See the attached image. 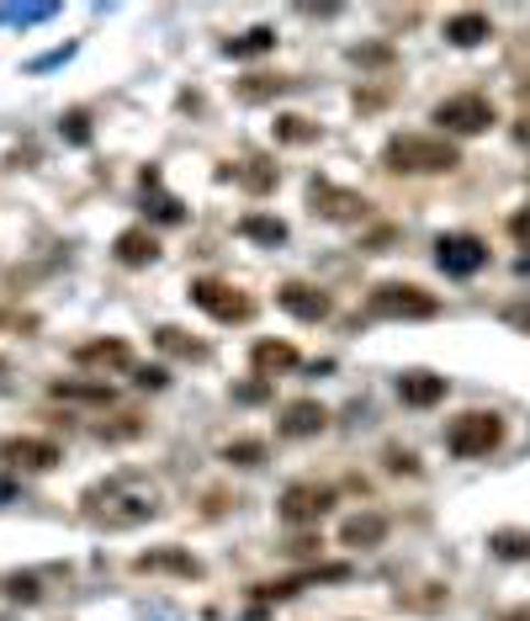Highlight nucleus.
Segmentation results:
<instances>
[{"instance_id":"nucleus-1","label":"nucleus","mask_w":530,"mask_h":621,"mask_svg":"<svg viewBox=\"0 0 530 621\" xmlns=\"http://www.w3.org/2000/svg\"><path fill=\"white\" fill-rule=\"evenodd\" d=\"M80 510H86L96 526H112V532H128V526H144L159 515V489L144 483V478H107V483H90L80 494Z\"/></svg>"},{"instance_id":"nucleus-2","label":"nucleus","mask_w":530,"mask_h":621,"mask_svg":"<svg viewBox=\"0 0 530 621\" xmlns=\"http://www.w3.org/2000/svg\"><path fill=\"white\" fill-rule=\"evenodd\" d=\"M383 165L393 176H445L462 165V149L445 133H393L383 149Z\"/></svg>"},{"instance_id":"nucleus-3","label":"nucleus","mask_w":530,"mask_h":621,"mask_svg":"<svg viewBox=\"0 0 530 621\" xmlns=\"http://www.w3.org/2000/svg\"><path fill=\"white\" fill-rule=\"evenodd\" d=\"M504 446V420L494 410H467L445 425V451L462 457V462H477V457H494Z\"/></svg>"},{"instance_id":"nucleus-4","label":"nucleus","mask_w":530,"mask_h":621,"mask_svg":"<svg viewBox=\"0 0 530 621\" xmlns=\"http://www.w3.org/2000/svg\"><path fill=\"white\" fill-rule=\"evenodd\" d=\"M366 314H377V319H435L441 297L424 293L419 282H377L366 297Z\"/></svg>"},{"instance_id":"nucleus-5","label":"nucleus","mask_w":530,"mask_h":621,"mask_svg":"<svg viewBox=\"0 0 530 621\" xmlns=\"http://www.w3.org/2000/svg\"><path fill=\"white\" fill-rule=\"evenodd\" d=\"M435 122H441L445 139H477L499 122V107L483 96V90H462V96H445L435 107Z\"/></svg>"},{"instance_id":"nucleus-6","label":"nucleus","mask_w":530,"mask_h":621,"mask_svg":"<svg viewBox=\"0 0 530 621\" xmlns=\"http://www.w3.org/2000/svg\"><path fill=\"white\" fill-rule=\"evenodd\" d=\"M329 510H334V483H319V478L287 483L281 500H276V515H281L287 526H319Z\"/></svg>"},{"instance_id":"nucleus-7","label":"nucleus","mask_w":530,"mask_h":621,"mask_svg":"<svg viewBox=\"0 0 530 621\" xmlns=\"http://www.w3.org/2000/svg\"><path fill=\"white\" fill-rule=\"evenodd\" d=\"M191 303L212 314L218 325H244V319H255V297L229 287V282H218V276H197L191 282Z\"/></svg>"},{"instance_id":"nucleus-8","label":"nucleus","mask_w":530,"mask_h":621,"mask_svg":"<svg viewBox=\"0 0 530 621\" xmlns=\"http://www.w3.org/2000/svg\"><path fill=\"white\" fill-rule=\"evenodd\" d=\"M435 266L445 276H477L488 266V244L477 235H441L435 239Z\"/></svg>"},{"instance_id":"nucleus-9","label":"nucleus","mask_w":530,"mask_h":621,"mask_svg":"<svg viewBox=\"0 0 530 621\" xmlns=\"http://www.w3.org/2000/svg\"><path fill=\"white\" fill-rule=\"evenodd\" d=\"M308 203H313V213L329 218V224H361L366 207H372L361 192H345V186H334V181H313V186H308Z\"/></svg>"},{"instance_id":"nucleus-10","label":"nucleus","mask_w":530,"mask_h":621,"mask_svg":"<svg viewBox=\"0 0 530 621\" xmlns=\"http://www.w3.org/2000/svg\"><path fill=\"white\" fill-rule=\"evenodd\" d=\"M0 462L16 468V473H48V468H59V446L43 442V436H5Z\"/></svg>"},{"instance_id":"nucleus-11","label":"nucleus","mask_w":530,"mask_h":621,"mask_svg":"<svg viewBox=\"0 0 530 621\" xmlns=\"http://www.w3.org/2000/svg\"><path fill=\"white\" fill-rule=\"evenodd\" d=\"M276 303H281L292 319H302V325H319V319L334 314L329 293L324 287H313V282H281V287H276Z\"/></svg>"},{"instance_id":"nucleus-12","label":"nucleus","mask_w":530,"mask_h":621,"mask_svg":"<svg viewBox=\"0 0 530 621\" xmlns=\"http://www.w3.org/2000/svg\"><path fill=\"white\" fill-rule=\"evenodd\" d=\"M324 425H329V410L319 399H292V404L281 410V420H276V431H281L287 442H308V436H319Z\"/></svg>"},{"instance_id":"nucleus-13","label":"nucleus","mask_w":530,"mask_h":621,"mask_svg":"<svg viewBox=\"0 0 530 621\" xmlns=\"http://www.w3.org/2000/svg\"><path fill=\"white\" fill-rule=\"evenodd\" d=\"M75 361H80V367H101V372H122V367H133V346H128L122 335L80 340V346H75Z\"/></svg>"},{"instance_id":"nucleus-14","label":"nucleus","mask_w":530,"mask_h":621,"mask_svg":"<svg viewBox=\"0 0 530 621\" xmlns=\"http://www.w3.org/2000/svg\"><path fill=\"white\" fill-rule=\"evenodd\" d=\"M133 568H139V574H180V579H197V574H202V563L191 558V553H180V547H154V553H139Z\"/></svg>"},{"instance_id":"nucleus-15","label":"nucleus","mask_w":530,"mask_h":621,"mask_svg":"<svg viewBox=\"0 0 530 621\" xmlns=\"http://www.w3.org/2000/svg\"><path fill=\"white\" fill-rule=\"evenodd\" d=\"M488 37H494L488 11H456V17H445V43H451V48H477V43H488Z\"/></svg>"},{"instance_id":"nucleus-16","label":"nucleus","mask_w":530,"mask_h":621,"mask_svg":"<svg viewBox=\"0 0 530 621\" xmlns=\"http://www.w3.org/2000/svg\"><path fill=\"white\" fill-rule=\"evenodd\" d=\"M398 399L409 410H435L445 399V378H435V372H404L398 378Z\"/></svg>"},{"instance_id":"nucleus-17","label":"nucleus","mask_w":530,"mask_h":621,"mask_svg":"<svg viewBox=\"0 0 530 621\" xmlns=\"http://www.w3.org/2000/svg\"><path fill=\"white\" fill-rule=\"evenodd\" d=\"M387 542V515L383 510H361L340 526V547H383Z\"/></svg>"},{"instance_id":"nucleus-18","label":"nucleus","mask_w":530,"mask_h":621,"mask_svg":"<svg viewBox=\"0 0 530 621\" xmlns=\"http://www.w3.org/2000/svg\"><path fill=\"white\" fill-rule=\"evenodd\" d=\"M250 361H255V378L270 383L276 372H292V367H297V346H287V340H255Z\"/></svg>"},{"instance_id":"nucleus-19","label":"nucleus","mask_w":530,"mask_h":621,"mask_svg":"<svg viewBox=\"0 0 530 621\" xmlns=\"http://www.w3.org/2000/svg\"><path fill=\"white\" fill-rule=\"evenodd\" d=\"M112 255H118L122 266H148V261L159 255V239L148 235V229H122L118 244H112Z\"/></svg>"},{"instance_id":"nucleus-20","label":"nucleus","mask_w":530,"mask_h":621,"mask_svg":"<svg viewBox=\"0 0 530 621\" xmlns=\"http://www.w3.org/2000/svg\"><path fill=\"white\" fill-rule=\"evenodd\" d=\"M229 176H239V186H250V192L261 197V192H270V186H276V165H270V160H261V154H250V160H244V165H234Z\"/></svg>"},{"instance_id":"nucleus-21","label":"nucleus","mask_w":530,"mask_h":621,"mask_svg":"<svg viewBox=\"0 0 530 621\" xmlns=\"http://www.w3.org/2000/svg\"><path fill=\"white\" fill-rule=\"evenodd\" d=\"M154 340H159V351H170V356H186V361H207V346H202V340H191V335H186V329H176V325H165L159 335H154Z\"/></svg>"},{"instance_id":"nucleus-22","label":"nucleus","mask_w":530,"mask_h":621,"mask_svg":"<svg viewBox=\"0 0 530 621\" xmlns=\"http://www.w3.org/2000/svg\"><path fill=\"white\" fill-rule=\"evenodd\" d=\"M265 48H276V28H250L244 37L223 43V54H229V59H250V54H265Z\"/></svg>"},{"instance_id":"nucleus-23","label":"nucleus","mask_w":530,"mask_h":621,"mask_svg":"<svg viewBox=\"0 0 530 621\" xmlns=\"http://www.w3.org/2000/svg\"><path fill=\"white\" fill-rule=\"evenodd\" d=\"M239 235L261 239V244H281V239H287V224H281V218H265V213H250V218H239Z\"/></svg>"},{"instance_id":"nucleus-24","label":"nucleus","mask_w":530,"mask_h":621,"mask_svg":"<svg viewBox=\"0 0 530 621\" xmlns=\"http://www.w3.org/2000/svg\"><path fill=\"white\" fill-rule=\"evenodd\" d=\"M297 80H287V75H250L244 86H239V96L244 101H265V96H281V90H292Z\"/></svg>"},{"instance_id":"nucleus-25","label":"nucleus","mask_w":530,"mask_h":621,"mask_svg":"<svg viewBox=\"0 0 530 621\" xmlns=\"http://www.w3.org/2000/svg\"><path fill=\"white\" fill-rule=\"evenodd\" d=\"M276 139H281V144H313V139H319V122L287 112V118H276Z\"/></svg>"},{"instance_id":"nucleus-26","label":"nucleus","mask_w":530,"mask_h":621,"mask_svg":"<svg viewBox=\"0 0 530 621\" xmlns=\"http://www.w3.org/2000/svg\"><path fill=\"white\" fill-rule=\"evenodd\" d=\"M223 462H234V468H261L265 442H250V436H244V442H229L223 446Z\"/></svg>"},{"instance_id":"nucleus-27","label":"nucleus","mask_w":530,"mask_h":621,"mask_svg":"<svg viewBox=\"0 0 530 621\" xmlns=\"http://www.w3.org/2000/svg\"><path fill=\"white\" fill-rule=\"evenodd\" d=\"M54 399H90V404H112V388L107 383H54Z\"/></svg>"},{"instance_id":"nucleus-28","label":"nucleus","mask_w":530,"mask_h":621,"mask_svg":"<svg viewBox=\"0 0 530 621\" xmlns=\"http://www.w3.org/2000/svg\"><path fill=\"white\" fill-rule=\"evenodd\" d=\"M494 553H499V558H530V536H520V532H494Z\"/></svg>"},{"instance_id":"nucleus-29","label":"nucleus","mask_w":530,"mask_h":621,"mask_svg":"<svg viewBox=\"0 0 530 621\" xmlns=\"http://www.w3.org/2000/svg\"><path fill=\"white\" fill-rule=\"evenodd\" d=\"M139 431H144L139 414H118V425H101L96 436H101V442H128V436H139Z\"/></svg>"},{"instance_id":"nucleus-30","label":"nucleus","mask_w":530,"mask_h":621,"mask_svg":"<svg viewBox=\"0 0 530 621\" xmlns=\"http://www.w3.org/2000/svg\"><path fill=\"white\" fill-rule=\"evenodd\" d=\"M5 595H11V600H37V579H32V574H11V579H5Z\"/></svg>"},{"instance_id":"nucleus-31","label":"nucleus","mask_w":530,"mask_h":621,"mask_svg":"<svg viewBox=\"0 0 530 621\" xmlns=\"http://www.w3.org/2000/svg\"><path fill=\"white\" fill-rule=\"evenodd\" d=\"M509 235L520 239V244H530V207H520V213H509Z\"/></svg>"},{"instance_id":"nucleus-32","label":"nucleus","mask_w":530,"mask_h":621,"mask_svg":"<svg viewBox=\"0 0 530 621\" xmlns=\"http://www.w3.org/2000/svg\"><path fill=\"white\" fill-rule=\"evenodd\" d=\"M387 468H393V473H419L413 451H387Z\"/></svg>"},{"instance_id":"nucleus-33","label":"nucleus","mask_w":530,"mask_h":621,"mask_svg":"<svg viewBox=\"0 0 530 621\" xmlns=\"http://www.w3.org/2000/svg\"><path fill=\"white\" fill-rule=\"evenodd\" d=\"M154 218H165V224H180V203H176V197H159V203H154Z\"/></svg>"},{"instance_id":"nucleus-34","label":"nucleus","mask_w":530,"mask_h":621,"mask_svg":"<svg viewBox=\"0 0 530 621\" xmlns=\"http://www.w3.org/2000/svg\"><path fill=\"white\" fill-rule=\"evenodd\" d=\"M139 388H165V367H139V378H133Z\"/></svg>"},{"instance_id":"nucleus-35","label":"nucleus","mask_w":530,"mask_h":621,"mask_svg":"<svg viewBox=\"0 0 530 621\" xmlns=\"http://www.w3.org/2000/svg\"><path fill=\"white\" fill-rule=\"evenodd\" d=\"M265 393H270V383H265V378H261V383H244V388H239V404H261Z\"/></svg>"},{"instance_id":"nucleus-36","label":"nucleus","mask_w":530,"mask_h":621,"mask_svg":"<svg viewBox=\"0 0 530 621\" xmlns=\"http://www.w3.org/2000/svg\"><path fill=\"white\" fill-rule=\"evenodd\" d=\"M64 122H69V139H75V144H86V139H90L86 112H69V118H64Z\"/></svg>"},{"instance_id":"nucleus-37","label":"nucleus","mask_w":530,"mask_h":621,"mask_svg":"<svg viewBox=\"0 0 530 621\" xmlns=\"http://www.w3.org/2000/svg\"><path fill=\"white\" fill-rule=\"evenodd\" d=\"M499 621H530V606H509Z\"/></svg>"},{"instance_id":"nucleus-38","label":"nucleus","mask_w":530,"mask_h":621,"mask_svg":"<svg viewBox=\"0 0 530 621\" xmlns=\"http://www.w3.org/2000/svg\"><path fill=\"white\" fill-rule=\"evenodd\" d=\"M515 139H520V144H530V118H520V128H515Z\"/></svg>"},{"instance_id":"nucleus-39","label":"nucleus","mask_w":530,"mask_h":621,"mask_svg":"<svg viewBox=\"0 0 530 621\" xmlns=\"http://www.w3.org/2000/svg\"><path fill=\"white\" fill-rule=\"evenodd\" d=\"M515 271H520V276H530V255H520V261H515Z\"/></svg>"}]
</instances>
